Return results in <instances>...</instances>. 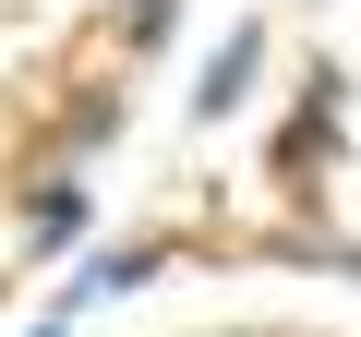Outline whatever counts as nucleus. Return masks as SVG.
Masks as SVG:
<instances>
[{"instance_id": "1", "label": "nucleus", "mask_w": 361, "mask_h": 337, "mask_svg": "<svg viewBox=\"0 0 361 337\" xmlns=\"http://www.w3.org/2000/svg\"><path fill=\"white\" fill-rule=\"evenodd\" d=\"M49 337H61V325H49Z\"/></svg>"}]
</instances>
